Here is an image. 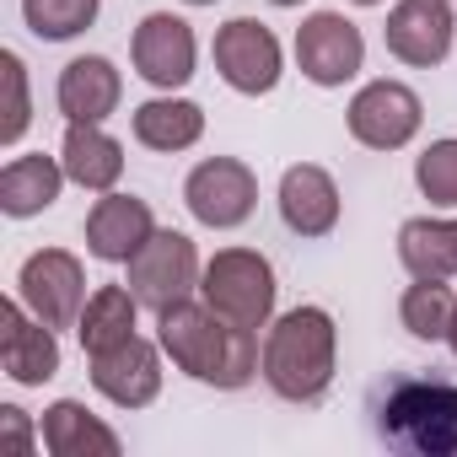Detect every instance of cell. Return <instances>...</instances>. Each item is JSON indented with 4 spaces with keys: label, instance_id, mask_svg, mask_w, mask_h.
I'll return each mask as SVG.
<instances>
[{
    "label": "cell",
    "instance_id": "obj_1",
    "mask_svg": "<svg viewBox=\"0 0 457 457\" xmlns=\"http://www.w3.org/2000/svg\"><path fill=\"white\" fill-rule=\"evenodd\" d=\"M156 345L167 350V361L220 393H237L253 377H264V350H259V328H237L215 318L204 302H178L167 312H156Z\"/></svg>",
    "mask_w": 457,
    "mask_h": 457
},
{
    "label": "cell",
    "instance_id": "obj_2",
    "mask_svg": "<svg viewBox=\"0 0 457 457\" xmlns=\"http://www.w3.org/2000/svg\"><path fill=\"white\" fill-rule=\"evenodd\" d=\"M339 328L323 307H291L270 323L264 339V382L286 403H318L334 387Z\"/></svg>",
    "mask_w": 457,
    "mask_h": 457
},
{
    "label": "cell",
    "instance_id": "obj_3",
    "mask_svg": "<svg viewBox=\"0 0 457 457\" xmlns=\"http://www.w3.org/2000/svg\"><path fill=\"white\" fill-rule=\"evenodd\" d=\"M377 436L409 457H457V382L398 377L377 403Z\"/></svg>",
    "mask_w": 457,
    "mask_h": 457
},
{
    "label": "cell",
    "instance_id": "obj_4",
    "mask_svg": "<svg viewBox=\"0 0 457 457\" xmlns=\"http://www.w3.org/2000/svg\"><path fill=\"white\" fill-rule=\"evenodd\" d=\"M275 296V264L259 248H220L199 275V302L237 328H270Z\"/></svg>",
    "mask_w": 457,
    "mask_h": 457
},
{
    "label": "cell",
    "instance_id": "obj_5",
    "mask_svg": "<svg viewBox=\"0 0 457 457\" xmlns=\"http://www.w3.org/2000/svg\"><path fill=\"white\" fill-rule=\"evenodd\" d=\"M199 248L183 237V232H162L156 226V237L129 259V291H135V302L145 307V312H167V307H178V302H188L194 291H199Z\"/></svg>",
    "mask_w": 457,
    "mask_h": 457
},
{
    "label": "cell",
    "instance_id": "obj_6",
    "mask_svg": "<svg viewBox=\"0 0 457 457\" xmlns=\"http://www.w3.org/2000/svg\"><path fill=\"white\" fill-rule=\"evenodd\" d=\"M183 204L210 232H232V226H243L259 210V178L237 156H204L183 178Z\"/></svg>",
    "mask_w": 457,
    "mask_h": 457
},
{
    "label": "cell",
    "instance_id": "obj_7",
    "mask_svg": "<svg viewBox=\"0 0 457 457\" xmlns=\"http://www.w3.org/2000/svg\"><path fill=\"white\" fill-rule=\"evenodd\" d=\"M17 296L49 328H76L87 307V270L71 248H38L17 270Z\"/></svg>",
    "mask_w": 457,
    "mask_h": 457
},
{
    "label": "cell",
    "instance_id": "obj_8",
    "mask_svg": "<svg viewBox=\"0 0 457 457\" xmlns=\"http://www.w3.org/2000/svg\"><path fill=\"white\" fill-rule=\"evenodd\" d=\"M345 124H350V135H355L366 151H403V145L420 135V124H425V103H420L414 87L382 76V81H366V87L350 97Z\"/></svg>",
    "mask_w": 457,
    "mask_h": 457
},
{
    "label": "cell",
    "instance_id": "obj_9",
    "mask_svg": "<svg viewBox=\"0 0 457 457\" xmlns=\"http://www.w3.org/2000/svg\"><path fill=\"white\" fill-rule=\"evenodd\" d=\"M215 71H220V81L232 92L264 97V92L280 87V71H286L280 38L264 22H253V17H232L215 33Z\"/></svg>",
    "mask_w": 457,
    "mask_h": 457
},
{
    "label": "cell",
    "instance_id": "obj_10",
    "mask_svg": "<svg viewBox=\"0 0 457 457\" xmlns=\"http://www.w3.org/2000/svg\"><path fill=\"white\" fill-rule=\"evenodd\" d=\"M129 60H135V76L151 81L156 92H178L194 81V65H199V38L183 17L172 12H151L135 38H129Z\"/></svg>",
    "mask_w": 457,
    "mask_h": 457
},
{
    "label": "cell",
    "instance_id": "obj_11",
    "mask_svg": "<svg viewBox=\"0 0 457 457\" xmlns=\"http://www.w3.org/2000/svg\"><path fill=\"white\" fill-rule=\"evenodd\" d=\"M296 65L312 87H345L366 65V38L350 17L339 12H312L296 28Z\"/></svg>",
    "mask_w": 457,
    "mask_h": 457
},
{
    "label": "cell",
    "instance_id": "obj_12",
    "mask_svg": "<svg viewBox=\"0 0 457 457\" xmlns=\"http://www.w3.org/2000/svg\"><path fill=\"white\" fill-rule=\"evenodd\" d=\"M0 366L17 387H44L60 377V339L44 318L22 307V296L0 302Z\"/></svg>",
    "mask_w": 457,
    "mask_h": 457
},
{
    "label": "cell",
    "instance_id": "obj_13",
    "mask_svg": "<svg viewBox=\"0 0 457 457\" xmlns=\"http://www.w3.org/2000/svg\"><path fill=\"white\" fill-rule=\"evenodd\" d=\"M452 33H457V17H452V0H398L387 12V54L414 65V71H430L452 54Z\"/></svg>",
    "mask_w": 457,
    "mask_h": 457
},
{
    "label": "cell",
    "instance_id": "obj_14",
    "mask_svg": "<svg viewBox=\"0 0 457 457\" xmlns=\"http://www.w3.org/2000/svg\"><path fill=\"white\" fill-rule=\"evenodd\" d=\"M162 345H151V339H124V345H113V350H103V355H92V387L113 403V409H145V403H156V393H162Z\"/></svg>",
    "mask_w": 457,
    "mask_h": 457
},
{
    "label": "cell",
    "instance_id": "obj_15",
    "mask_svg": "<svg viewBox=\"0 0 457 457\" xmlns=\"http://www.w3.org/2000/svg\"><path fill=\"white\" fill-rule=\"evenodd\" d=\"M156 237V215L145 199L135 194H103L87 215V253L103 259V264H129L145 243Z\"/></svg>",
    "mask_w": 457,
    "mask_h": 457
},
{
    "label": "cell",
    "instance_id": "obj_16",
    "mask_svg": "<svg viewBox=\"0 0 457 457\" xmlns=\"http://www.w3.org/2000/svg\"><path fill=\"white\" fill-rule=\"evenodd\" d=\"M280 220L296 237H328L339 226V183L318 162H296L280 178Z\"/></svg>",
    "mask_w": 457,
    "mask_h": 457
},
{
    "label": "cell",
    "instance_id": "obj_17",
    "mask_svg": "<svg viewBox=\"0 0 457 457\" xmlns=\"http://www.w3.org/2000/svg\"><path fill=\"white\" fill-rule=\"evenodd\" d=\"M124 97V76L108 54H81L60 71V87H54V103L65 113V124H103Z\"/></svg>",
    "mask_w": 457,
    "mask_h": 457
},
{
    "label": "cell",
    "instance_id": "obj_18",
    "mask_svg": "<svg viewBox=\"0 0 457 457\" xmlns=\"http://www.w3.org/2000/svg\"><path fill=\"white\" fill-rule=\"evenodd\" d=\"M38 441H44L54 457H119V452H124L119 430L103 425L81 398H54V403L44 409Z\"/></svg>",
    "mask_w": 457,
    "mask_h": 457
},
{
    "label": "cell",
    "instance_id": "obj_19",
    "mask_svg": "<svg viewBox=\"0 0 457 457\" xmlns=\"http://www.w3.org/2000/svg\"><path fill=\"white\" fill-rule=\"evenodd\" d=\"M65 183H71V178H65V162H60V156H44V151L12 156L6 167H0V210H6L12 220L44 215V210L60 199Z\"/></svg>",
    "mask_w": 457,
    "mask_h": 457
},
{
    "label": "cell",
    "instance_id": "obj_20",
    "mask_svg": "<svg viewBox=\"0 0 457 457\" xmlns=\"http://www.w3.org/2000/svg\"><path fill=\"white\" fill-rule=\"evenodd\" d=\"M60 162H65V178L92 194H108L124 178V145L103 124H71L60 140Z\"/></svg>",
    "mask_w": 457,
    "mask_h": 457
},
{
    "label": "cell",
    "instance_id": "obj_21",
    "mask_svg": "<svg viewBox=\"0 0 457 457\" xmlns=\"http://www.w3.org/2000/svg\"><path fill=\"white\" fill-rule=\"evenodd\" d=\"M135 140L145 145V151H162V156H172V151H188V145H199V135H204V108L199 103H188V97H151V103H140L135 108Z\"/></svg>",
    "mask_w": 457,
    "mask_h": 457
},
{
    "label": "cell",
    "instance_id": "obj_22",
    "mask_svg": "<svg viewBox=\"0 0 457 457\" xmlns=\"http://www.w3.org/2000/svg\"><path fill=\"white\" fill-rule=\"evenodd\" d=\"M398 264L414 280H452L457 275V220L414 215L398 226Z\"/></svg>",
    "mask_w": 457,
    "mask_h": 457
},
{
    "label": "cell",
    "instance_id": "obj_23",
    "mask_svg": "<svg viewBox=\"0 0 457 457\" xmlns=\"http://www.w3.org/2000/svg\"><path fill=\"white\" fill-rule=\"evenodd\" d=\"M135 323H140V302L129 286H97L81 307V323H76V339L87 355H103L124 339H135Z\"/></svg>",
    "mask_w": 457,
    "mask_h": 457
},
{
    "label": "cell",
    "instance_id": "obj_24",
    "mask_svg": "<svg viewBox=\"0 0 457 457\" xmlns=\"http://www.w3.org/2000/svg\"><path fill=\"white\" fill-rule=\"evenodd\" d=\"M398 318H403V328H409L414 339L436 345V339H446V328H452V318H457V296H452L446 280H414V286L403 291V302H398Z\"/></svg>",
    "mask_w": 457,
    "mask_h": 457
},
{
    "label": "cell",
    "instance_id": "obj_25",
    "mask_svg": "<svg viewBox=\"0 0 457 457\" xmlns=\"http://www.w3.org/2000/svg\"><path fill=\"white\" fill-rule=\"evenodd\" d=\"M103 12V0H22V22L33 38L44 44H65V38H81Z\"/></svg>",
    "mask_w": 457,
    "mask_h": 457
},
{
    "label": "cell",
    "instance_id": "obj_26",
    "mask_svg": "<svg viewBox=\"0 0 457 457\" xmlns=\"http://www.w3.org/2000/svg\"><path fill=\"white\" fill-rule=\"evenodd\" d=\"M414 183L430 204L441 210H457V135L446 140H430L420 156H414Z\"/></svg>",
    "mask_w": 457,
    "mask_h": 457
},
{
    "label": "cell",
    "instance_id": "obj_27",
    "mask_svg": "<svg viewBox=\"0 0 457 457\" xmlns=\"http://www.w3.org/2000/svg\"><path fill=\"white\" fill-rule=\"evenodd\" d=\"M0 76H6V119H0V145H17L33 124V103H28V65L22 54H0Z\"/></svg>",
    "mask_w": 457,
    "mask_h": 457
},
{
    "label": "cell",
    "instance_id": "obj_28",
    "mask_svg": "<svg viewBox=\"0 0 457 457\" xmlns=\"http://www.w3.org/2000/svg\"><path fill=\"white\" fill-rule=\"evenodd\" d=\"M0 425H6V436H12L22 452H33V425H28V414H22L17 403H0Z\"/></svg>",
    "mask_w": 457,
    "mask_h": 457
},
{
    "label": "cell",
    "instance_id": "obj_29",
    "mask_svg": "<svg viewBox=\"0 0 457 457\" xmlns=\"http://www.w3.org/2000/svg\"><path fill=\"white\" fill-rule=\"evenodd\" d=\"M446 345H452V355H457V318H452V328H446Z\"/></svg>",
    "mask_w": 457,
    "mask_h": 457
},
{
    "label": "cell",
    "instance_id": "obj_30",
    "mask_svg": "<svg viewBox=\"0 0 457 457\" xmlns=\"http://www.w3.org/2000/svg\"><path fill=\"white\" fill-rule=\"evenodd\" d=\"M270 6H302V0H270Z\"/></svg>",
    "mask_w": 457,
    "mask_h": 457
},
{
    "label": "cell",
    "instance_id": "obj_31",
    "mask_svg": "<svg viewBox=\"0 0 457 457\" xmlns=\"http://www.w3.org/2000/svg\"><path fill=\"white\" fill-rule=\"evenodd\" d=\"M183 6H215V0H183Z\"/></svg>",
    "mask_w": 457,
    "mask_h": 457
},
{
    "label": "cell",
    "instance_id": "obj_32",
    "mask_svg": "<svg viewBox=\"0 0 457 457\" xmlns=\"http://www.w3.org/2000/svg\"><path fill=\"white\" fill-rule=\"evenodd\" d=\"M355 6H382V0H355Z\"/></svg>",
    "mask_w": 457,
    "mask_h": 457
}]
</instances>
